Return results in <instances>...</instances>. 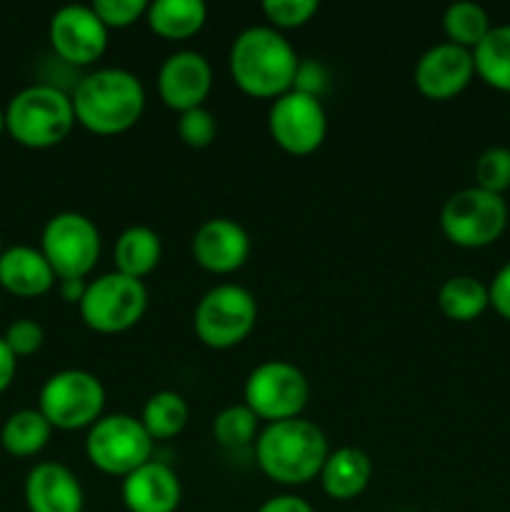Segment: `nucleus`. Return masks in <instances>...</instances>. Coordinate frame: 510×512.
Returning a JSON list of instances; mask_svg holds the SVG:
<instances>
[{
	"label": "nucleus",
	"instance_id": "4c0bfd02",
	"mask_svg": "<svg viewBox=\"0 0 510 512\" xmlns=\"http://www.w3.org/2000/svg\"><path fill=\"white\" fill-rule=\"evenodd\" d=\"M85 288H88V280H58V293L65 303L80 305Z\"/></svg>",
	"mask_w": 510,
	"mask_h": 512
},
{
	"label": "nucleus",
	"instance_id": "20e7f679",
	"mask_svg": "<svg viewBox=\"0 0 510 512\" xmlns=\"http://www.w3.org/2000/svg\"><path fill=\"white\" fill-rule=\"evenodd\" d=\"M73 125V100L50 83L28 85L15 93L5 108V130L25 148H55L68 138Z\"/></svg>",
	"mask_w": 510,
	"mask_h": 512
},
{
	"label": "nucleus",
	"instance_id": "2eb2a0df",
	"mask_svg": "<svg viewBox=\"0 0 510 512\" xmlns=\"http://www.w3.org/2000/svg\"><path fill=\"white\" fill-rule=\"evenodd\" d=\"M213 90V68L208 58L195 50H178L168 55L158 70L160 100L175 113L203 108Z\"/></svg>",
	"mask_w": 510,
	"mask_h": 512
},
{
	"label": "nucleus",
	"instance_id": "aec40b11",
	"mask_svg": "<svg viewBox=\"0 0 510 512\" xmlns=\"http://www.w3.org/2000/svg\"><path fill=\"white\" fill-rule=\"evenodd\" d=\"M320 485L323 493L333 500H355L365 493L373 478V460L365 450L343 445L338 450H330L323 470H320Z\"/></svg>",
	"mask_w": 510,
	"mask_h": 512
},
{
	"label": "nucleus",
	"instance_id": "6ab92c4d",
	"mask_svg": "<svg viewBox=\"0 0 510 512\" xmlns=\"http://www.w3.org/2000/svg\"><path fill=\"white\" fill-rule=\"evenodd\" d=\"M55 273L40 248L13 245L0 255V285L18 298H40L53 290Z\"/></svg>",
	"mask_w": 510,
	"mask_h": 512
},
{
	"label": "nucleus",
	"instance_id": "58836bf2",
	"mask_svg": "<svg viewBox=\"0 0 510 512\" xmlns=\"http://www.w3.org/2000/svg\"><path fill=\"white\" fill-rule=\"evenodd\" d=\"M3 130H5V110L0 108V133H3Z\"/></svg>",
	"mask_w": 510,
	"mask_h": 512
},
{
	"label": "nucleus",
	"instance_id": "6e6552de",
	"mask_svg": "<svg viewBox=\"0 0 510 512\" xmlns=\"http://www.w3.org/2000/svg\"><path fill=\"white\" fill-rule=\"evenodd\" d=\"M38 410L55 430L93 428L105 410V388L88 370H60L40 388Z\"/></svg>",
	"mask_w": 510,
	"mask_h": 512
},
{
	"label": "nucleus",
	"instance_id": "4468645a",
	"mask_svg": "<svg viewBox=\"0 0 510 512\" xmlns=\"http://www.w3.org/2000/svg\"><path fill=\"white\" fill-rule=\"evenodd\" d=\"M475 75L473 50L453 43H438L425 50L415 63L413 83L428 100H450L463 93Z\"/></svg>",
	"mask_w": 510,
	"mask_h": 512
},
{
	"label": "nucleus",
	"instance_id": "72a5a7b5",
	"mask_svg": "<svg viewBox=\"0 0 510 512\" xmlns=\"http://www.w3.org/2000/svg\"><path fill=\"white\" fill-rule=\"evenodd\" d=\"M328 68H325L320 60L315 58H305L298 63V70H295V80H293V90L298 93L310 95V98H320L328 88Z\"/></svg>",
	"mask_w": 510,
	"mask_h": 512
},
{
	"label": "nucleus",
	"instance_id": "c756f323",
	"mask_svg": "<svg viewBox=\"0 0 510 512\" xmlns=\"http://www.w3.org/2000/svg\"><path fill=\"white\" fill-rule=\"evenodd\" d=\"M318 0H265L263 15L270 28L275 30H293L303 28L318 15Z\"/></svg>",
	"mask_w": 510,
	"mask_h": 512
},
{
	"label": "nucleus",
	"instance_id": "bb28decb",
	"mask_svg": "<svg viewBox=\"0 0 510 512\" xmlns=\"http://www.w3.org/2000/svg\"><path fill=\"white\" fill-rule=\"evenodd\" d=\"M493 23L483 5L473 0H460L445 8L443 13V30L448 35V43L460 45L465 50H475L480 40L490 33Z\"/></svg>",
	"mask_w": 510,
	"mask_h": 512
},
{
	"label": "nucleus",
	"instance_id": "412c9836",
	"mask_svg": "<svg viewBox=\"0 0 510 512\" xmlns=\"http://www.w3.org/2000/svg\"><path fill=\"white\" fill-rule=\"evenodd\" d=\"M208 5L203 0H155L148 3L145 23L165 40H188L203 30Z\"/></svg>",
	"mask_w": 510,
	"mask_h": 512
},
{
	"label": "nucleus",
	"instance_id": "f3484780",
	"mask_svg": "<svg viewBox=\"0 0 510 512\" xmlns=\"http://www.w3.org/2000/svg\"><path fill=\"white\" fill-rule=\"evenodd\" d=\"M120 498L128 512H175L183 500V485L173 468L150 460L125 475L120 485Z\"/></svg>",
	"mask_w": 510,
	"mask_h": 512
},
{
	"label": "nucleus",
	"instance_id": "1a4fd4ad",
	"mask_svg": "<svg viewBox=\"0 0 510 512\" xmlns=\"http://www.w3.org/2000/svg\"><path fill=\"white\" fill-rule=\"evenodd\" d=\"M153 445L155 440L143 428L140 418L115 413L103 415L93 428H88L85 455L100 473L125 478L153 460Z\"/></svg>",
	"mask_w": 510,
	"mask_h": 512
},
{
	"label": "nucleus",
	"instance_id": "7ed1b4c3",
	"mask_svg": "<svg viewBox=\"0 0 510 512\" xmlns=\"http://www.w3.org/2000/svg\"><path fill=\"white\" fill-rule=\"evenodd\" d=\"M75 123L95 135H120L133 128L145 110L140 78L123 68H100L78 80L73 95Z\"/></svg>",
	"mask_w": 510,
	"mask_h": 512
},
{
	"label": "nucleus",
	"instance_id": "ddd939ff",
	"mask_svg": "<svg viewBox=\"0 0 510 512\" xmlns=\"http://www.w3.org/2000/svg\"><path fill=\"white\" fill-rule=\"evenodd\" d=\"M108 33L93 5H63L53 13L48 38L60 60L88 68L108 50Z\"/></svg>",
	"mask_w": 510,
	"mask_h": 512
},
{
	"label": "nucleus",
	"instance_id": "393cba45",
	"mask_svg": "<svg viewBox=\"0 0 510 512\" xmlns=\"http://www.w3.org/2000/svg\"><path fill=\"white\" fill-rule=\"evenodd\" d=\"M475 75L490 88L510 93V23L493 25L490 33L473 50Z\"/></svg>",
	"mask_w": 510,
	"mask_h": 512
},
{
	"label": "nucleus",
	"instance_id": "f704fd0d",
	"mask_svg": "<svg viewBox=\"0 0 510 512\" xmlns=\"http://www.w3.org/2000/svg\"><path fill=\"white\" fill-rule=\"evenodd\" d=\"M490 295V308L500 315V318L510 320V263L495 273V278L488 285Z\"/></svg>",
	"mask_w": 510,
	"mask_h": 512
},
{
	"label": "nucleus",
	"instance_id": "c85d7f7f",
	"mask_svg": "<svg viewBox=\"0 0 510 512\" xmlns=\"http://www.w3.org/2000/svg\"><path fill=\"white\" fill-rule=\"evenodd\" d=\"M475 185L488 193L503 195L510 188V148L493 145L475 160Z\"/></svg>",
	"mask_w": 510,
	"mask_h": 512
},
{
	"label": "nucleus",
	"instance_id": "9b49d317",
	"mask_svg": "<svg viewBox=\"0 0 510 512\" xmlns=\"http://www.w3.org/2000/svg\"><path fill=\"white\" fill-rule=\"evenodd\" d=\"M245 405L258 420L280 423L300 418L310 400V383L300 368L285 360H265L250 370L243 388Z\"/></svg>",
	"mask_w": 510,
	"mask_h": 512
},
{
	"label": "nucleus",
	"instance_id": "7c9ffc66",
	"mask_svg": "<svg viewBox=\"0 0 510 512\" xmlns=\"http://www.w3.org/2000/svg\"><path fill=\"white\" fill-rule=\"evenodd\" d=\"M215 135H218V120L208 108H193L178 113V138L183 140L188 148L203 150L213 145Z\"/></svg>",
	"mask_w": 510,
	"mask_h": 512
},
{
	"label": "nucleus",
	"instance_id": "dca6fc26",
	"mask_svg": "<svg viewBox=\"0 0 510 512\" xmlns=\"http://www.w3.org/2000/svg\"><path fill=\"white\" fill-rule=\"evenodd\" d=\"M193 258L213 275H230L243 268L250 258V235L230 218H210L195 230Z\"/></svg>",
	"mask_w": 510,
	"mask_h": 512
},
{
	"label": "nucleus",
	"instance_id": "ea45409f",
	"mask_svg": "<svg viewBox=\"0 0 510 512\" xmlns=\"http://www.w3.org/2000/svg\"><path fill=\"white\" fill-rule=\"evenodd\" d=\"M3 250H5V248H3V238H0V255H3Z\"/></svg>",
	"mask_w": 510,
	"mask_h": 512
},
{
	"label": "nucleus",
	"instance_id": "f257e3e1",
	"mask_svg": "<svg viewBox=\"0 0 510 512\" xmlns=\"http://www.w3.org/2000/svg\"><path fill=\"white\" fill-rule=\"evenodd\" d=\"M298 53L280 30L270 25L245 28L230 45L228 68L233 83L250 98L275 100L293 90Z\"/></svg>",
	"mask_w": 510,
	"mask_h": 512
},
{
	"label": "nucleus",
	"instance_id": "f03ea898",
	"mask_svg": "<svg viewBox=\"0 0 510 512\" xmlns=\"http://www.w3.org/2000/svg\"><path fill=\"white\" fill-rule=\"evenodd\" d=\"M328 455L323 430L303 418L268 423L255 440V460L263 475L285 488L308 485L318 478Z\"/></svg>",
	"mask_w": 510,
	"mask_h": 512
},
{
	"label": "nucleus",
	"instance_id": "4be33fe9",
	"mask_svg": "<svg viewBox=\"0 0 510 512\" xmlns=\"http://www.w3.org/2000/svg\"><path fill=\"white\" fill-rule=\"evenodd\" d=\"M115 270L128 278L143 280L163 258V240L148 225H130L115 240Z\"/></svg>",
	"mask_w": 510,
	"mask_h": 512
},
{
	"label": "nucleus",
	"instance_id": "a211bd4d",
	"mask_svg": "<svg viewBox=\"0 0 510 512\" xmlns=\"http://www.w3.org/2000/svg\"><path fill=\"white\" fill-rule=\"evenodd\" d=\"M25 505L30 512H83V485L60 463H38L25 478Z\"/></svg>",
	"mask_w": 510,
	"mask_h": 512
},
{
	"label": "nucleus",
	"instance_id": "39448f33",
	"mask_svg": "<svg viewBox=\"0 0 510 512\" xmlns=\"http://www.w3.org/2000/svg\"><path fill=\"white\" fill-rule=\"evenodd\" d=\"M508 228L503 195L470 185L450 195L440 208V230L458 248L478 250L493 245Z\"/></svg>",
	"mask_w": 510,
	"mask_h": 512
},
{
	"label": "nucleus",
	"instance_id": "2f4dec72",
	"mask_svg": "<svg viewBox=\"0 0 510 512\" xmlns=\"http://www.w3.org/2000/svg\"><path fill=\"white\" fill-rule=\"evenodd\" d=\"M93 10L103 20L105 28L120 30L143 20L148 13V3L145 0H95Z\"/></svg>",
	"mask_w": 510,
	"mask_h": 512
},
{
	"label": "nucleus",
	"instance_id": "b1692460",
	"mask_svg": "<svg viewBox=\"0 0 510 512\" xmlns=\"http://www.w3.org/2000/svg\"><path fill=\"white\" fill-rule=\"evenodd\" d=\"M53 425L40 410H18L10 415L0 430V443L15 458H33L50 443Z\"/></svg>",
	"mask_w": 510,
	"mask_h": 512
},
{
	"label": "nucleus",
	"instance_id": "9d476101",
	"mask_svg": "<svg viewBox=\"0 0 510 512\" xmlns=\"http://www.w3.org/2000/svg\"><path fill=\"white\" fill-rule=\"evenodd\" d=\"M40 253L58 280H85L98 265L100 233L88 215L65 210L45 223Z\"/></svg>",
	"mask_w": 510,
	"mask_h": 512
},
{
	"label": "nucleus",
	"instance_id": "0eeeda50",
	"mask_svg": "<svg viewBox=\"0 0 510 512\" xmlns=\"http://www.w3.org/2000/svg\"><path fill=\"white\" fill-rule=\"evenodd\" d=\"M258 323V303L243 285L223 283L200 298L193 313L195 335L213 350H230L243 343Z\"/></svg>",
	"mask_w": 510,
	"mask_h": 512
},
{
	"label": "nucleus",
	"instance_id": "f8f14e48",
	"mask_svg": "<svg viewBox=\"0 0 510 512\" xmlns=\"http://www.w3.org/2000/svg\"><path fill=\"white\" fill-rule=\"evenodd\" d=\"M268 130L273 143L283 153L305 158L325 143L328 135V113L320 98L288 90L273 100L268 110Z\"/></svg>",
	"mask_w": 510,
	"mask_h": 512
},
{
	"label": "nucleus",
	"instance_id": "5701e85b",
	"mask_svg": "<svg viewBox=\"0 0 510 512\" xmlns=\"http://www.w3.org/2000/svg\"><path fill=\"white\" fill-rule=\"evenodd\" d=\"M440 313L455 323H473L490 308L488 285L473 275H453L438 288Z\"/></svg>",
	"mask_w": 510,
	"mask_h": 512
},
{
	"label": "nucleus",
	"instance_id": "e433bc0d",
	"mask_svg": "<svg viewBox=\"0 0 510 512\" xmlns=\"http://www.w3.org/2000/svg\"><path fill=\"white\" fill-rule=\"evenodd\" d=\"M15 370H18V358L10 353L5 340L0 338V393H5L10 388V383L15 378Z\"/></svg>",
	"mask_w": 510,
	"mask_h": 512
},
{
	"label": "nucleus",
	"instance_id": "473e14b6",
	"mask_svg": "<svg viewBox=\"0 0 510 512\" xmlns=\"http://www.w3.org/2000/svg\"><path fill=\"white\" fill-rule=\"evenodd\" d=\"M3 340L15 358H28V355L38 353V350L43 348L45 330H43V325L35 323V320L20 318V320H15V323L8 325Z\"/></svg>",
	"mask_w": 510,
	"mask_h": 512
},
{
	"label": "nucleus",
	"instance_id": "a878e982",
	"mask_svg": "<svg viewBox=\"0 0 510 512\" xmlns=\"http://www.w3.org/2000/svg\"><path fill=\"white\" fill-rule=\"evenodd\" d=\"M190 420L188 400L175 390H160L150 395L140 413V423L153 440H170L185 430Z\"/></svg>",
	"mask_w": 510,
	"mask_h": 512
},
{
	"label": "nucleus",
	"instance_id": "c9c22d12",
	"mask_svg": "<svg viewBox=\"0 0 510 512\" xmlns=\"http://www.w3.org/2000/svg\"><path fill=\"white\" fill-rule=\"evenodd\" d=\"M255 512H315V510L308 500L285 493V495H275V498H268Z\"/></svg>",
	"mask_w": 510,
	"mask_h": 512
},
{
	"label": "nucleus",
	"instance_id": "cd10ccee",
	"mask_svg": "<svg viewBox=\"0 0 510 512\" xmlns=\"http://www.w3.org/2000/svg\"><path fill=\"white\" fill-rule=\"evenodd\" d=\"M213 438L220 448L240 450L258 440V415L245 403L228 405L213 420Z\"/></svg>",
	"mask_w": 510,
	"mask_h": 512
},
{
	"label": "nucleus",
	"instance_id": "423d86ee",
	"mask_svg": "<svg viewBox=\"0 0 510 512\" xmlns=\"http://www.w3.org/2000/svg\"><path fill=\"white\" fill-rule=\"evenodd\" d=\"M78 310L83 323L95 333H125L143 320L148 310V288L143 280L113 270L90 280Z\"/></svg>",
	"mask_w": 510,
	"mask_h": 512
}]
</instances>
